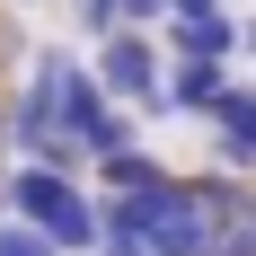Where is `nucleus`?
<instances>
[{"instance_id": "8", "label": "nucleus", "mask_w": 256, "mask_h": 256, "mask_svg": "<svg viewBox=\"0 0 256 256\" xmlns=\"http://www.w3.org/2000/svg\"><path fill=\"white\" fill-rule=\"evenodd\" d=\"M0 256H53V238H44V230H26V221H9V212H0Z\"/></svg>"}, {"instance_id": "2", "label": "nucleus", "mask_w": 256, "mask_h": 256, "mask_svg": "<svg viewBox=\"0 0 256 256\" xmlns=\"http://www.w3.org/2000/svg\"><path fill=\"white\" fill-rule=\"evenodd\" d=\"M0 212L44 230L53 256H88L98 248V204L80 194V177H53V168H0Z\"/></svg>"}, {"instance_id": "9", "label": "nucleus", "mask_w": 256, "mask_h": 256, "mask_svg": "<svg viewBox=\"0 0 256 256\" xmlns=\"http://www.w3.org/2000/svg\"><path fill=\"white\" fill-rule=\"evenodd\" d=\"M115 9H124V36H150V26L168 18V0H115Z\"/></svg>"}, {"instance_id": "4", "label": "nucleus", "mask_w": 256, "mask_h": 256, "mask_svg": "<svg viewBox=\"0 0 256 256\" xmlns=\"http://www.w3.org/2000/svg\"><path fill=\"white\" fill-rule=\"evenodd\" d=\"M168 44H177V62H230L238 53V18L230 9H186V18H168Z\"/></svg>"}, {"instance_id": "10", "label": "nucleus", "mask_w": 256, "mask_h": 256, "mask_svg": "<svg viewBox=\"0 0 256 256\" xmlns=\"http://www.w3.org/2000/svg\"><path fill=\"white\" fill-rule=\"evenodd\" d=\"M186 9H221V0H168V18H186Z\"/></svg>"}, {"instance_id": "6", "label": "nucleus", "mask_w": 256, "mask_h": 256, "mask_svg": "<svg viewBox=\"0 0 256 256\" xmlns=\"http://www.w3.org/2000/svg\"><path fill=\"white\" fill-rule=\"evenodd\" d=\"M98 177H106V194H150V186H168V168H159L142 142L132 150H115V159H98Z\"/></svg>"}, {"instance_id": "5", "label": "nucleus", "mask_w": 256, "mask_h": 256, "mask_svg": "<svg viewBox=\"0 0 256 256\" xmlns=\"http://www.w3.org/2000/svg\"><path fill=\"white\" fill-rule=\"evenodd\" d=\"M159 98H168V115H212V106L230 98V71H212V62H177V71L159 80Z\"/></svg>"}, {"instance_id": "7", "label": "nucleus", "mask_w": 256, "mask_h": 256, "mask_svg": "<svg viewBox=\"0 0 256 256\" xmlns=\"http://www.w3.org/2000/svg\"><path fill=\"white\" fill-rule=\"evenodd\" d=\"M71 26L106 44V36H124V9H115V0H71Z\"/></svg>"}, {"instance_id": "12", "label": "nucleus", "mask_w": 256, "mask_h": 256, "mask_svg": "<svg viewBox=\"0 0 256 256\" xmlns=\"http://www.w3.org/2000/svg\"><path fill=\"white\" fill-rule=\"evenodd\" d=\"M18 9H44V0H18Z\"/></svg>"}, {"instance_id": "1", "label": "nucleus", "mask_w": 256, "mask_h": 256, "mask_svg": "<svg viewBox=\"0 0 256 256\" xmlns=\"http://www.w3.org/2000/svg\"><path fill=\"white\" fill-rule=\"evenodd\" d=\"M26 88L53 106V132L88 150V168H98V159H115V150H132V124L115 115V106H106V88L88 80V62H80V53L44 44L36 62H26Z\"/></svg>"}, {"instance_id": "11", "label": "nucleus", "mask_w": 256, "mask_h": 256, "mask_svg": "<svg viewBox=\"0 0 256 256\" xmlns=\"http://www.w3.org/2000/svg\"><path fill=\"white\" fill-rule=\"evenodd\" d=\"M238 44H256V26H238Z\"/></svg>"}, {"instance_id": "3", "label": "nucleus", "mask_w": 256, "mask_h": 256, "mask_svg": "<svg viewBox=\"0 0 256 256\" xmlns=\"http://www.w3.org/2000/svg\"><path fill=\"white\" fill-rule=\"evenodd\" d=\"M88 80L106 88V106H115V98H124V106H159V80H168V62H159V44H150V36H106Z\"/></svg>"}]
</instances>
